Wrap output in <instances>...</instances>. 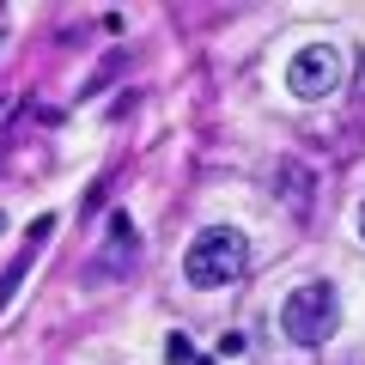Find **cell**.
I'll return each instance as SVG.
<instances>
[{
	"mask_svg": "<svg viewBox=\"0 0 365 365\" xmlns=\"http://www.w3.org/2000/svg\"><path fill=\"white\" fill-rule=\"evenodd\" d=\"M31 262H37V256H31V250H25V256H13V262H6V274H0V311H6V304H13V292L25 287Z\"/></svg>",
	"mask_w": 365,
	"mask_h": 365,
	"instance_id": "obj_5",
	"label": "cell"
},
{
	"mask_svg": "<svg viewBox=\"0 0 365 365\" xmlns=\"http://www.w3.org/2000/svg\"><path fill=\"white\" fill-rule=\"evenodd\" d=\"M335 86H341V49H335V43H304V49L287 61V91L304 98V104L329 98Z\"/></svg>",
	"mask_w": 365,
	"mask_h": 365,
	"instance_id": "obj_3",
	"label": "cell"
},
{
	"mask_svg": "<svg viewBox=\"0 0 365 365\" xmlns=\"http://www.w3.org/2000/svg\"><path fill=\"white\" fill-rule=\"evenodd\" d=\"M341 323V299L329 280H304V287L287 292V304H280V329H287L292 347H323L329 335H335Z\"/></svg>",
	"mask_w": 365,
	"mask_h": 365,
	"instance_id": "obj_2",
	"label": "cell"
},
{
	"mask_svg": "<svg viewBox=\"0 0 365 365\" xmlns=\"http://www.w3.org/2000/svg\"><path fill=\"white\" fill-rule=\"evenodd\" d=\"M165 359H170V365H195V347H189V335H165Z\"/></svg>",
	"mask_w": 365,
	"mask_h": 365,
	"instance_id": "obj_6",
	"label": "cell"
},
{
	"mask_svg": "<svg viewBox=\"0 0 365 365\" xmlns=\"http://www.w3.org/2000/svg\"><path fill=\"white\" fill-rule=\"evenodd\" d=\"M244 268H250V244H244V232H232V225H207V232H195L189 250H182V280L201 287V292L232 287Z\"/></svg>",
	"mask_w": 365,
	"mask_h": 365,
	"instance_id": "obj_1",
	"label": "cell"
},
{
	"mask_svg": "<svg viewBox=\"0 0 365 365\" xmlns=\"http://www.w3.org/2000/svg\"><path fill=\"white\" fill-rule=\"evenodd\" d=\"M274 201L292 213V220H311L317 213V170L304 158H274Z\"/></svg>",
	"mask_w": 365,
	"mask_h": 365,
	"instance_id": "obj_4",
	"label": "cell"
},
{
	"mask_svg": "<svg viewBox=\"0 0 365 365\" xmlns=\"http://www.w3.org/2000/svg\"><path fill=\"white\" fill-rule=\"evenodd\" d=\"M353 110L365 116V61H359V79H353Z\"/></svg>",
	"mask_w": 365,
	"mask_h": 365,
	"instance_id": "obj_8",
	"label": "cell"
},
{
	"mask_svg": "<svg viewBox=\"0 0 365 365\" xmlns=\"http://www.w3.org/2000/svg\"><path fill=\"white\" fill-rule=\"evenodd\" d=\"M359 237H365V201H359Z\"/></svg>",
	"mask_w": 365,
	"mask_h": 365,
	"instance_id": "obj_9",
	"label": "cell"
},
{
	"mask_svg": "<svg viewBox=\"0 0 365 365\" xmlns=\"http://www.w3.org/2000/svg\"><path fill=\"white\" fill-rule=\"evenodd\" d=\"M237 353H244V335H237V329H232V335L220 341V359H237Z\"/></svg>",
	"mask_w": 365,
	"mask_h": 365,
	"instance_id": "obj_7",
	"label": "cell"
}]
</instances>
